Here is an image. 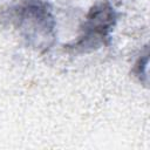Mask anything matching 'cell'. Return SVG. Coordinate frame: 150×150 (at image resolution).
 <instances>
[{
    "instance_id": "7a4b0ae2",
    "label": "cell",
    "mask_w": 150,
    "mask_h": 150,
    "mask_svg": "<svg viewBox=\"0 0 150 150\" xmlns=\"http://www.w3.org/2000/svg\"><path fill=\"white\" fill-rule=\"evenodd\" d=\"M114 22L115 13L109 4H100L94 6L84 20L81 29L82 33L79 36L77 42L74 45V48L83 52L94 49L108 36Z\"/></svg>"
},
{
    "instance_id": "6da1fadb",
    "label": "cell",
    "mask_w": 150,
    "mask_h": 150,
    "mask_svg": "<svg viewBox=\"0 0 150 150\" xmlns=\"http://www.w3.org/2000/svg\"><path fill=\"white\" fill-rule=\"evenodd\" d=\"M18 26L25 32L26 38H49L53 30V18L46 2L27 0L13 8Z\"/></svg>"
}]
</instances>
